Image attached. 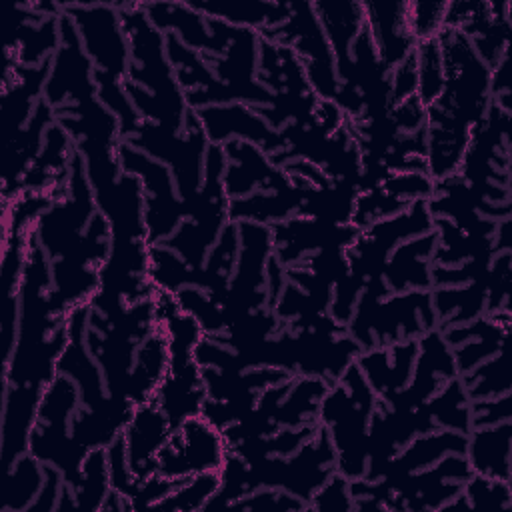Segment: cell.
Here are the masks:
<instances>
[{
  "label": "cell",
  "mask_w": 512,
  "mask_h": 512,
  "mask_svg": "<svg viewBox=\"0 0 512 512\" xmlns=\"http://www.w3.org/2000/svg\"><path fill=\"white\" fill-rule=\"evenodd\" d=\"M314 14L332 46L336 62L350 54V46L364 28L362 2H312Z\"/></svg>",
  "instance_id": "obj_33"
},
{
  "label": "cell",
  "mask_w": 512,
  "mask_h": 512,
  "mask_svg": "<svg viewBox=\"0 0 512 512\" xmlns=\"http://www.w3.org/2000/svg\"><path fill=\"white\" fill-rule=\"evenodd\" d=\"M98 212L110 224L112 240H146L144 224V192L140 178L130 172L102 192L94 194Z\"/></svg>",
  "instance_id": "obj_22"
},
{
  "label": "cell",
  "mask_w": 512,
  "mask_h": 512,
  "mask_svg": "<svg viewBox=\"0 0 512 512\" xmlns=\"http://www.w3.org/2000/svg\"><path fill=\"white\" fill-rule=\"evenodd\" d=\"M170 364L168 354V338L160 326L144 338V342L138 346L134 364L130 370L128 390L126 398L136 406L146 400H152L160 382L164 380Z\"/></svg>",
  "instance_id": "obj_31"
},
{
  "label": "cell",
  "mask_w": 512,
  "mask_h": 512,
  "mask_svg": "<svg viewBox=\"0 0 512 512\" xmlns=\"http://www.w3.org/2000/svg\"><path fill=\"white\" fill-rule=\"evenodd\" d=\"M434 328L436 314L430 290L390 292L382 278L362 288L352 318L346 324L348 336L360 350L418 340Z\"/></svg>",
  "instance_id": "obj_3"
},
{
  "label": "cell",
  "mask_w": 512,
  "mask_h": 512,
  "mask_svg": "<svg viewBox=\"0 0 512 512\" xmlns=\"http://www.w3.org/2000/svg\"><path fill=\"white\" fill-rule=\"evenodd\" d=\"M418 90V72H416V58L414 52L402 60L398 66L390 70V94H392V106L416 96Z\"/></svg>",
  "instance_id": "obj_54"
},
{
  "label": "cell",
  "mask_w": 512,
  "mask_h": 512,
  "mask_svg": "<svg viewBox=\"0 0 512 512\" xmlns=\"http://www.w3.org/2000/svg\"><path fill=\"white\" fill-rule=\"evenodd\" d=\"M106 458H108L110 486L114 492H118L122 498H126L128 506H130V498L138 486V480L130 470L122 436H118L110 446H106Z\"/></svg>",
  "instance_id": "obj_50"
},
{
  "label": "cell",
  "mask_w": 512,
  "mask_h": 512,
  "mask_svg": "<svg viewBox=\"0 0 512 512\" xmlns=\"http://www.w3.org/2000/svg\"><path fill=\"white\" fill-rule=\"evenodd\" d=\"M124 142L162 162L170 170L182 200H188L198 192L204 178V164L210 142L194 110L188 112L182 132L142 120L136 132Z\"/></svg>",
  "instance_id": "obj_7"
},
{
  "label": "cell",
  "mask_w": 512,
  "mask_h": 512,
  "mask_svg": "<svg viewBox=\"0 0 512 512\" xmlns=\"http://www.w3.org/2000/svg\"><path fill=\"white\" fill-rule=\"evenodd\" d=\"M416 354L418 340H402L390 346L362 350L356 358V366L364 374L378 400L386 402L408 386L414 372Z\"/></svg>",
  "instance_id": "obj_21"
},
{
  "label": "cell",
  "mask_w": 512,
  "mask_h": 512,
  "mask_svg": "<svg viewBox=\"0 0 512 512\" xmlns=\"http://www.w3.org/2000/svg\"><path fill=\"white\" fill-rule=\"evenodd\" d=\"M118 10L130 52L122 84L134 110L146 122L182 132L192 108L168 62L166 34L148 20L138 2L118 4Z\"/></svg>",
  "instance_id": "obj_1"
},
{
  "label": "cell",
  "mask_w": 512,
  "mask_h": 512,
  "mask_svg": "<svg viewBox=\"0 0 512 512\" xmlns=\"http://www.w3.org/2000/svg\"><path fill=\"white\" fill-rule=\"evenodd\" d=\"M438 238L430 230L422 236L402 242L388 258L382 280L390 292L430 290L432 288V256Z\"/></svg>",
  "instance_id": "obj_25"
},
{
  "label": "cell",
  "mask_w": 512,
  "mask_h": 512,
  "mask_svg": "<svg viewBox=\"0 0 512 512\" xmlns=\"http://www.w3.org/2000/svg\"><path fill=\"white\" fill-rule=\"evenodd\" d=\"M244 462L246 496L258 488H278L306 504L336 472V452L324 428H318L312 438L288 456H264Z\"/></svg>",
  "instance_id": "obj_6"
},
{
  "label": "cell",
  "mask_w": 512,
  "mask_h": 512,
  "mask_svg": "<svg viewBox=\"0 0 512 512\" xmlns=\"http://www.w3.org/2000/svg\"><path fill=\"white\" fill-rule=\"evenodd\" d=\"M470 402L474 400H488L510 392V368H508V350L506 346L494 354L492 358L484 360L470 372L458 376Z\"/></svg>",
  "instance_id": "obj_38"
},
{
  "label": "cell",
  "mask_w": 512,
  "mask_h": 512,
  "mask_svg": "<svg viewBox=\"0 0 512 512\" xmlns=\"http://www.w3.org/2000/svg\"><path fill=\"white\" fill-rule=\"evenodd\" d=\"M454 378H458V372L452 348L446 344L442 330L434 328L418 338V354L408 386L384 404L416 408L430 400L444 384Z\"/></svg>",
  "instance_id": "obj_18"
},
{
  "label": "cell",
  "mask_w": 512,
  "mask_h": 512,
  "mask_svg": "<svg viewBox=\"0 0 512 512\" xmlns=\"http://www.w3.org/2000/svg\"><path fill=\"white\" fill-rule=\"evenodd\" d=\"M206 18L220 20L234 28H248L258 34L282 24L290 14V2H262V0H238V2H188Z\"/></svg>",
  "instance_id": "obj_30"
},
{
  "label": "cell",
  "mask_w": 512,
  "mask_h": 512,
  "mask_svg": "<svg viewBox=\"0 0 512 512\" xmlns=\"http://www.w3.org/2000/svg\"><path fill=\"white\" fill-rule=\"evenodd\" d=\"M468 508H510V482L472 474L460 492Z\"/></svg>",
  "instance_id": "obj_46"
},
{
  "label": "cell",
  "mask_w": 512,
  "mask_h": 512,
  "mask_svg": "<svg viewBox=\"0 0 512 512\" xmlns=\"http://www.w3.org/2000/svg\"><path fill=\"white\" fill-rule=\"evenodd\" d=\"M44 464L30 452L22 454L6 470V492L0 506L2 512H28L44 484Z\"/></svg>",
  "instance_id": "obj_35"
},
{
  "label": "cell",
  "mask_w": 512,
  "mask_h": 512,
  "mask_svg": "<svg viewBox=\"0 0 512 512\" xmlns=\"http://www.w3.org/2000/svg\"><path fill=\"white\" fill-rule=\"evenodd\" d=\"M200 126L214 146H224L230 140H246L262 148L268 156L276 154L282 146L280 132H276L252 106L230 102L204 106L194 110Z\"/></svg>",
  "instance_id": "obj_16"
},
{
  "label": "cell",
  "mask_w": 512,
  "mask_h": 512,
  "mask_svg": "<svg viewBox=\"0 0 512 512\" xmlns=\"http://www.w3.org/2000/svg\"><path fill=\"white\" fill-rule=\"evenodd\" d=\"M380 186L406 204L428 200L434 192V180L428 172H392Z\"/></svg>",
  "instance_id": "obj_49"
},
{
  "label": "cell",
  "mask_w": 512,
  "mask_h": 512,
  "mask_svg": "<svg viewBox=\"0 0 512 512\" xmlns=\"http://www.w3.org/2000/svg\"><path fill=\"white\" fill-rule=\"evenodd\" d=\"M224 168L226 156L222 146L210 144L206 152L202 184L194 196L184 200L186 218L180 222L174 234L162 242L192 268H200L204 264L208 252L230 222V198L222 182Z\"/></svg>",
  "instance_id": "obj_5"
},
{
  "label": "cell",
  "mask_w": 512,
  "mask_h": 512,
  "mask_svg": "<svg viewBox=\"0 0 512 512\" xmlns=\"http://www.w3.org/2000/svg\"><path fill=\"white\" fill-rule=\"evenodd\" d=\"M448 2H406L408 28L418 42L432 40L444 30Z\"/></svg>",
  "instance_id": "obj_47"
},
{
  "label": "cell",
  "mask_w": 512,
  "mask_h": 512,
  "mask_svg": "<svg viewBox=\"0 0 512 512\" xmlns=\"http://www.w3.org/2000/svg\"><path fill=\"white\" fill-rule=\"evenodd\" d=\"M510 272V250L496 252L486 274V314L510 312Z\"/></svg>",
  "instance_id": "obj_45"
},
{
  "label": "cell",
  "mask_w": 512,
  "mask_h": 512,
  "mask_svg": "<svg viewBox=\"0 0 512 512\" xmlns=\"http://www.w3.org/2000/svg\"><path fill=\"white\" fill-rule=\"evenodd\" d=\"M436 430H454L468 434L472 430L470 420V398L460 378L444 384L430 400L424 402Z\"/></svg>",
  "instance_id": "obj_36"
},
{
  "label": "cell",
  "mask_w": 512,
  "mask_h": 512,
  "mask_svg": "<svg viewBox=\"0 0 512 512\" xmlns=\"http://www.w3.org/2000/svg\"><path fill=\"white\" fill-rule=\"evenodd\" d=\"M40 388L4 384L2 406V464L6 470L28 452L30 434L38 418L42 398Z\"/></svg>",
  "instance_id": "obj_24"
},
{
  "label": "cell",
  "mask_w": 512,
  "mask_h": 512,
  "mask_svg": "<svg viewBox=\"0 0 512 512\" xmlns=\"http://www.w3.org/2000/svg\"><path fill=\"white\" fill-rule=\"evenodd\" d=\"M238 226L228 222L220 238L208 252L204 264L196 270V286L206 290L214 300L222 296L238 260Z\"/></svg>",
  "instance_id": "obj_34"
},
{
  "label": "cell",
  "mask_w": 512,
  "mask_h": 512,
  "mask_svg": "<svg viewBox=\"0 0 512 512\" xmlns=\"http://www.w3.org/2000/svg\"><path fill=\"white\" fill-rule=\"evenodd\" d=\"M226 456L228 444L222 430L196 414L172 428L156 454V474L168 480H186L202 472H220Z\"/></svg>",
  "instance_id": "obj_11"
},
{
  "label": "cell",
  "mask_w": 512,
  "mask_h": 512,
  "mask_svg": "<svg viewBox=\"0 0 512 512\" xmlns=\"http://www.w3.org/2000/svg\"><path fill=\"white\" fill-rule=\"evenodd\" d=\"M154 400L168 416L172 428L182 420L200 414L206 400L202 370L194 354H170V364Z\"/></svg>",
  "instance_id": "obj_20"
},
{
  "label": "cell",
  "mask_w": 512,
  "mask_h": 512,
  "mask_svg": "<svg viewBox=\"0 0 512 512\" xmlns=\"http://www.w3.org/2000/svg\"><path fill=\"white\" fill-rule=\"evenodd\" d=\"M238 226V260L228 280L226 290L216 300L222 308L224 328L234 320L258 310L268 308L266 270L272 256L270 226L254 222H234Z\"/></svg>",
  "instance_id": "obj_8"
},
{
  "label": "cell",
  "mask_w": 512,
  "mask_h": 512,
  "mask_svg": "<svg viewBox=\"0 0 512 512\" xmlns=\"http://www.w3.org/2000/svg\"><path fill=\"white\" fill-rule=\"evenodd\" d=\"M174 296L180 310L190 314L200 324L204 336H218L224 332L222 308L206 290L198 286H186Z\"/></svg>",
  "instance_id": "obj_44"
},
{
  "label": "cell",
  "mask_w": 512,
  "mask_h": 512,
  "mask_svg": "<svg viewBox=\"0 0 512 512\" xmlns=\"http://www.w3.org/2000/svg\"><path fill=\"white\" fill-rule=\"evenodd\" d=\"M260 38L290 48L302 62L306 78L322 100H332L338 90L336 56L314 14L312 2H290L288 18L262 32Z\"/></svg>",
  "instance_id": "obj_9"
},
{
  "label": "cell",
  "mask_w": 512,
  "mask_h": 512,
  "mask_svg": "<svg viewBox=\"0 0 512 512\" xmlns=\"http://www.w3.org/2000/svg\"><path fill=\"white\" fill-rule=\"evenodd\" d=\"M512 418V394H502L488 400L470 402V420L472 428L492 426Z\"/></svg>",
  "instance_id": "obj_52"
},
{
  "label": "cell",
  "mask_w": 512,
  "mask_h": 512,
  "mask_svg": "<svg viewBox=\"0 0 512 512\" xmlns=\"http://www.w3.org/2000/svg\"><path fill=\"white\" fill-rule=\"evenodd\" d=\"M318 510H344V512L354 510L350 480L334 472L308 502V512H318Z\"/></svg>",
  "instance_id": "obj_51"
},
{
  "label": "cell",
  "mask_w": 512,
  "mask_h": 512,
  "mask_svg": "<svg viewBox=\"0 0 512 512\" xmlns=\"http://www.w3.org/2000/svg\"><path fill=\"white\" fill-rule=\"evenodd\" d=\"M226 156L224 190L230 200L244 198L254 192H272L290 184L284 168L276 166L270 156L252 142L230 140L222 146Z\"/></svg>",
  "instance_id": "obj_17"
},
{
  "label": "cell",
  "mask_w": 512,
  "mask_h": 512,
  "mask_svg": "<svg viewBox=\"0 0 512 512\" xmlns=\"http://www.w3.org/2000/svg\"><path fill=\"white\" fill-rule=\"evenodd\" d=\"M98 98L96 68L82 48L78 30L72 18L60 14V48L50 60L42 100L54 110L80 106Z\"/></svg>",
  "instance_id": "obj_14"
},
{
  "label": "cell",
  "mask_w": 512,
  "mask_h": 512,
  "mask_svg": "<svg viewBox=\"0 0 512 512\" xmlns=\"http://www.w3.org/2000/svg\"><path fill=\"white\" fill-rule=\"evenodd\" d=\"M358 232L354 224H332L296 214L270 226L272 254L288 268L320 250H346Z\"/></svg>",
  "instance_id": "obj_15"
},
{
  "label": "cell",
  "mask_w": 512,
  "mask_h": 512,
  "mask_svg": "<svg viewBox=\"0 0 512 512\" xmlns=\"http://www.w3.org/2000/svg\"><path fill=\"white\" fill-rule=\"evenodd\" d=\"M118 158L124 172L140 178L148 244H162L186 218V204L178 196L170 170L126 142L120 144Z\"/></svg>",
  "instance_id": "obj_12"
},
{
  "label": "cell",
  "mask_w": 512,
  "mask_h": 512,
  "mask_svg": "<svg viewBox=\"0 0 512 512\" xmlns=\"http://www.w3.org/2000/svg\"><path fill=\"white\" fill-rule=\"evenodd\" d=\"M434 230V218L426 200L412 202L406 210L362 228L346 248L350 274L366 286L380 280L390 254L406 240Z\"/></svg>",
  "instance_id": "obj_10"
},
{
  "label": "cell",
  "mask_w": 512,
  "mask_h": 512,
  "mask_svg": "<svg viewBox=\"0 0 512 512\" xmlns=\"http://www.w3.org/2000/svg\"><path fill=\"white\" fill-rule=\"evenodd\" d=\"M232 508H240V510H262V512H270V510H278V512H308V504L302 502L300 498L278 490V488H258L254 492H250L248 496L236 500L232 504Z\"/></svg>",
  "instance_id": "obj_48"
},
{
  "label": "cell",
  "mask_w": 512,
  "mask_h": 512,
  "mask_svg": "<svg viewBox=\"0 0 512 512\" xmlns=\"http://www.w3.org/2000/svg\"><path fill=\"white\" fill-rule=\"evenodd\" d=\"M362 8L364 26L372 44L384 66L392 70L416 48V40L408 28L406 2H362Z\"/></svg>",
  "instance_id": "obj_23"
},
{
  "label": "cell",
  "mask_w": 512,
  "mask_h": 512,
  "mask_svg": "<svg viewBox=\"0 0 512 512\" xmlns=\"http://www.w3.org/2000/svg\"><path fill=\"white\" fill-rule=\"evenodd\" d=\"M218 488H220V474L202 472L186 480H180V484L166 498H162L154 508L178 510V512L204 510L208 502L214 498V494L218 492Z\"/></svg>",
  "instance_id": "obj_42"
},
{
  "label": "cell",
  "mask_w": 512,
  "mask_h": 512,
  "mask_svg": "<svg viewBox=\"0 0 512 512\" xmlns=\"http://www.w3.org/2000/svg\"><path fill=\"white\" fill-rule=\"evenodd\" d=\"M486 274L462 286L430 288L436 328L460 326L486 314Z\"/></svg>",
  "instance_id": "obj_32"
},
{
  "label": "cell",
  "mask_w": 512,
  "mask_h": 512,
  "mask_svg": "<svg viewBox=\"0 0 512 512\" xmlns=\"http://www.w3.org/2000/svg\"><path fill=\"white\" fill-rule=\"evenodd\" d=\"M172 432V424L158 402L146 400L136 404L128 424L122 430L126 458L136 480L156 474V454Z\"/></svg>",
  "instance_id": "obj_19"
},
{
  "label": "cell",
  "mask_w": 512,
  "mask_h": 512,
  "mask_svg": "<svg viewBox=\"0 0 512 512\" xmlns=\"http://www.w3.org/2000/svg\"><path fill=\"white\" fill-rule=\"evenodd\" d=\"M416 58V72H418V90L416 96L424 106L432 104L442 88H444V70H442V56L438 40H424L418 42L414 48Z\"/></svg>",
  "instance_id": "obj_43"
},
{
  "label": "cell",
  "mask_w": 512,
  "mask_h": 512,
  "mask_svg": "<svg viewBox=\"0 0 512 512\" xmlns=\"http://www.w3.org/2000/svg\"><path fill=\"white\" fill-rule=\"evenodd\" d=\"M166 56L184 94L202 90L214 82V74L206 58L200 52L188 48L174 34H166Z\"/></svg>",
  "instance_id": "obj_39"
},
{
  "label": "cell",
  "mask_w": 512,
  "mask_h": 512,
  "mask_svg": "<svg viewBox=\"0 0 512 512\" xmlns=\"http://www.w3.org/2000/svg\"><path fill=\"white\" fill-rule=\"evenodd\" d=\"M378 396L366 382L360 368L350 364L346 372L328 386L320 410L318 426L326 430L334 452L336 472L348 480L366 476L368 470V426Z\"/></svg>",
  "instance_id": "obj_2"
},
{
  "label": "cell",
  "mask_w": 512,
  "mask_h": 512,
  "mask_svg": "<svg viewBox=\"0 0 512 512\" xmlns=\"http://www.w3.org/2000/svg\"><path fill=\"white\" fill-rule=\"evenodd\" d=\"M62 8L72 18L96 72L124 80L130 52L118 4H62Z\"/></svg>",
  "instance_id": "obj_13"
},
{
  "label": "cell",
  "mask_w": 512,
  "mask_h": 512,
  "mask_svg": "<svg viewBox=\"0 0 512 512\" xmlns=\"http://www.w3.org/2000/svg\"><path fill=\"white\" fill-rule=\"evenodd\" d=\"M390 116L400 134H414L426 128V106L418 96L406 98L390 108Z\"/></svg>",
  "instance_id": "obj_53"
},
{
  "label": "cell",
  "mask_w": 512,
  "mask_h": 512,
  "mask_svg": "<svg viewBox=\"0 0 512 512\" xmlns=\"http://www.w3.org/2000/svg\"><path fill=\"white\" fill-rule=\"evenodd\" d=\"M466 452V434L454 430H434L412 438L384 468L380 480L406 476L418 470H424L446 454H464Z\"/></svg>",
  "instance_id": "obj_29"
},
{
  "label": "cell",
  "mask_w": 512,
  "mask_h": 512,
  "mask_svg": "<svg viewBox=\"0 0 512 512\" xmlns=\"http://www.w3.org/2000/svg\"><path fill=\"white\" fill-rule=\"evenodd\" d=\"M510 444L512 422H498L492 426L472 428L466 434V460L472 474L510 482Z\"/></svg>",
  "instance_id": "obj_27"
},
{
  "label": "cell",
  "mask_w": 512,
  "mask_h": 512,
  "mask_svg": "<svg viewBox=\"0 0 512 512\" xmlns=\"http://www.w3.org/2000/svg\"><path fill=\"white\" fill-rule=\"evenodd\" d=\"M304 194L302 180L290 178V184L272 192H254L244 198H234L228 204L230 222H254L274 226L300 212Z\"/></svg>",
  "instance_id": "obj_28"
},
{
  "label": "cell",
  "mask_w": 512,
  "mask_h": 512,
  "mask_svg": "<svg viewBox=\"0 0 512 512\" xmlns=\"http://www.w3.org/2000/svg\"><path fill=\"white\" fill-rule=\"evenodd\" d=\"M196 270L166 244H150L148 276L156 290L176 294L186 286H196Z\"/></svg>",
  "instance_id": "obj_40"
},
{
  "label": "cell",
  "mask_w": 512,
  "mask_h": 512,
  "mask_svg": "<svg viewBox=\"0 0 512 512\" xmlns=\"http://www.w3.org/2000/svg\"><path fill=\"white\" fill-rule=\"evenodd\" d=\"M436 40L442 56L444 88L426 110L472 130L492 104V68L476 54L462 32L444 28Z\"/></svg>",
  "instance_id": "obj_4"
},
{
  "label": "cell",
  "mask_w": 512,
  "mask_h": 512,
  "mask_svg": "<svg viewBox=\"0 0 512 512\" xmlns=\"http://www.w3.org/2000/svg\"><path fill=\"white\" fill-rule=\"evenodd\" d=\"M134 404L118 396H106L96 406H80L70 420L72 438L88 452L110 446L132 416Z\"/></svg>",
  "instance_id": "obj_26"
},
{
  "label": "cell",
  "mask_w": 512,
  "mask_h": 512,
  "mask_svg": "<svg viewBox=\"0 0 512 512\" xmlns=\"http://www.w3.org/2000/svg\"><path fill=\"white\" fill-rule=\"evenodd\" d=\"M110 490L112 486H110L106 448H94L86 454L82 462L80 480L76 482V486L70 488L74 506L82 510H100Z\"/></svg>",
  "instance_id": "obj_37"
},
{
  "label": "cell",
  "mask_w": 512,
  "mask_h": 512,
  "mask_svg": "<svg viewBox=\"0 0 512 512\" xmlns=\"http://www.w3.org/2000/svg\"><path fill=\"white\" fill-rule=\"evenodd\" d=\"M80 408V390L64 374H56L54 380L44 388L38 406V424L48 426H70L72 416Z\"/></svg>",
  "instance_id": "obj_41"
}]
</instances>
